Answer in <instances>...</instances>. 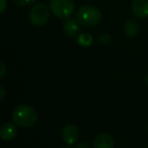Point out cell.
<instances>
[{"instance_id":"cell-1","label":"cell","mask_w":148,"mask_h":148,"mask_svg":"<svg viewBox=\"0 0 148 148\" xmlns=\"http://www.w3.org/2000/svg\"><path fill=\"white\" fill-rule=\"evenodd\" d=\"M102 11L96 6L84 5L81 6L76 13V19L82 26L94 27L102 20Z\"/></svg>"},{"instance_id":"cell-2","label":"cell","mask_w":148,"mask_h":148,"mask_svg":"<svg viewBox=\"0 0 148 148\" xmlns=\"http://www.w3.org/2000/svg\"><path fill=\"white\" fill-rule=\"evenodd\" d=\"M12 120L20 127L33 126L37 121V112L29 105H19L12 112Z\"/></svg>"},{"instance_id":"cell-3","label":"cell","mask_w":148,"mask_h":148,"mask_svg":"<svg viewBox=\"0 0 148 148\" xmlns=\"http://www.w3.org/2000/svg\"><path fill=\"white\" fill-rule=\"evenodd\" d=\"M49 9L57 17L68 19L74 14L76 5L73 0H51Z\"/></svg>"},{"instance_id":"cell-4","label":"cell","mask_w":148,"mask_h":148,"mask_svg":"<svg viewBox=\"0 0 148 148\" xmlns=\"http://www.w3.org/2000/svg\"><path fill=\"white\" fill-rule=\"evenodd\" d=\"M49 9L43 3L35 4L29 12L30 22L34 26H42L49 21Z\"/></svg>"},{"instance_id":"cell-5","label":"cell","mask_w":148,"mask_h":148,"mask_svg":"<svg viewBox=\"0 0 148 148\" xmlns=\"http://www.w3.org/2000/svg\"><path fill=\"white\" fill-rule=\"evenodd\" d=\"M131 11L139 19L148 17V0H132Z\"/></svg>"},{"instance_id":"cell-6","label":"cell","mask_w":148,"mask_h":148,"mask_svg":"<svg viewBox=\"0 0 148 148\" xmlns=\"http://www.w3.org/2000/svg\"><path fill=\"white\" fill-rule=\"evenodd\" d=\"M93 146L95 148H114L115 141L108 133H99L93 139Z\"/></svg>"},{"instance_id":"cell-7","label":"cell","mask_w":148,"mask_h":148,"mask_svg":"<svg viewBox=\"0 0 148 148\" xmlns=\"http://www.w3.org/2000/svg\"><path fill=\"white\" fill-rule=\"evenodd\" d=\"M62 140L69 145L75 144L79 138V130L77 126L73 124H68L62 128Z\"/></svg>"},{"instance_id":"cell-8","label":"cell","mask_w":148,"mask_h":148,"mask_svg":"<svg viewBox=\"0 0 148 148\" xmlns=\"http://www.w3.org/2000/svg\"><path fill=\"white\" fill-rule=\"evenodd\" d=\"M80 25L81 24L78 22V20L71 19L68 18L62 24V30H64V34L69 37H75L78 35L80 32Z\"/></svg>"},{"instance_id":"cell-9","label":"cell","mask_w":148,"mask_h":148,"mask_svg":"<svg viewBox=\"0 0 148 148\" xmlns=\"http://www.w3.org/2000/svg\"><path fill=\"white\" fill-rule=\"evenodd\" d=\"M17 134V129L11 123H5L0 127V137L5 141L13 140Z\"/></svg>"},{"instance_id":"cell-10","label":"cell","mask_w":148,"mask_h":148,"mask_svg":"<svg viewBox=\"0 0 148 148\" xmlns=\"http://www.w3.org/2000/svg\"><path fill=\"white\" fill-rule=\"evenodd\" d=\"M124 33L126 36L128 37H134L137 35L139 31V25L136 21L134 20H127L124 24V27H123Z\"/></svg>"},{"instance_id":"cell-11","label":"cell","mask_w":148,"mask_h":148,"mask_svg":"<svg viewBox=\"0 0 148 148\" xmlns=\"http://www.w3.org/2000/svg\"><path fill=\"white\" fill-rule=\"evenodd\" d=\"M78 43L82 47H89L93 43V36L89 32H83L79 35Z\"/></svg>"},{"instance_id":"cell-12","label":"cell","mask_w":148,"mask_h":148,"mask_svg":"<svg viewBox=\"0 0 148 148\" xmlns=\"http://www.w3.org/2000/svg\"><path fill=\"white\" fill-rule=\"evenodd\" d=\"M111 39H112V37L109 33H101V34L98 36V40L101 43H103V45L109 43L110 41H111Z\"/></svg>"},{"instance_id":"cell-13","label":"cell","mask_w":148,"mask_h":148,"mask_svg":"<svg viewBox=\"0 0 148 148\" xmlns=\"http://www.w3.org/2000/svg\"><path fill=\"white\" fill-rule=\"evenodd\" d=\"M13 1L19 6H28L33 4L36 0H13Z\"/></svg>"},{"instance_id":"cell-14","label":"cell","mask_w":148,"mask_h":148,"mask_svg":"<svg viewBox=\"0 0 148 148\" xmlns=\"http://www.w3.org/2000/svg\"><path fill=\"white\" fill-rule=\"evenodd\" d=\"M5 74H6V66H5V64L0 60V79L3 78Z\"/></svg>"},{"instance_id":"cell-15","label":"cell","mask_w":148,"mask_h":148,"mask_svg":"<svg viewBox=\"0 0 148 148\" xmlns=\"http://www.w3.org/2000/svg\"><path fill=\"white\" fill-rule=\"evenodd\" d=\"M6 6H7L6 0H0V14H2L4 11H5Z\"/></svg>"},{"instance_id":"cell-16","label":"cell","mask_w":148,"mask_h":148,"mask_svg":"<svg viewBox=\"0 0 148 148\" xmlns=\"http://www.w3.org/2000/svg\"><path fill=\"white\" fill-rule=\"evenodd\" d=\"M76 148H89V145L87 142H80L77 144Z\"/></svg>"},{"instance_id":"cell-17","label":"cell","mask_w":148,"mask_h":148,"mask_svg":"<svg viewBox=\"0 0 148 148\" xmlns=\"http://www.w3.org/2000/svg\"><path fill=\"white\" fill-rule=\"evenodd\" d=\"M5 90L2 88L1 86H0V101H2V100L5 98Z\"/></svg>"},{"instance_id":"cell-18","label":"cell","mask_w":148,"mask_h":148,"mask_svg":"<svg viewBox=\"0 0 148 148\" xmlns=\"http://www.w3.org/2000/svg\"><path fill=\"white\" fill-rule=\"evenodd\" d=\"M144 81H145V83H146V84H148V74L146 75V76H145V79H144Z\"/></svg>"}]
</instances>
